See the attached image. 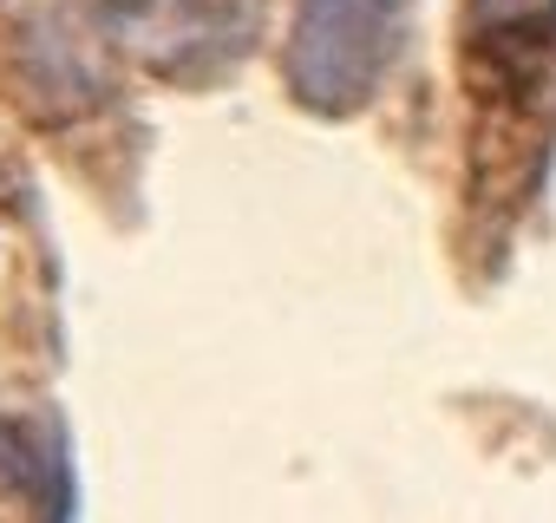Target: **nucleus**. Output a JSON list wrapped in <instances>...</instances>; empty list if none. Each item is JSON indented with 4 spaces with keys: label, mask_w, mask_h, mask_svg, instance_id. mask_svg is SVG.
I'll use <instances>...</instances> for the list:
<instances>
[{
    "label": "nucleus",
    "mask_w": 556,
    "mask_h": 523,
    "mask_svg": "<svg viewBox=\"0 0 556 523\" xmlns=\"http://www.w3.org/2000/svg\"><path fill=\"white\" fill-rule=\"evenodd\" d=\"M406 0H295L289 27V99L315 118H354L374 105L400 60Z\"/></svg>",
    "instance_id": "nucleus-1"
},
{
    "label": "nucleus",
    "mask_w": 556,
    "mask_h": 523,
    "mask_svg": "<svg viewBox=\"0 0 556 523\" xmlns=\"http://www.w3.org/2000/svg\"><path fill=\"white\" fill-rule=\"evenodd\" d=\"M471 53L484 66H543L556 53V0H465Z\"/></svg>",
    "instance_id": "nucleus-3"
},
{
    "label": "nucleus",
    "mask_w": 556,
    "mask_h": 523,
    "mask_svg": "<svg viewBox=\"0 0 556 523\" xmlns=\"http://www.w3.org/2000/svg\"><path fill=\"white\" fill-rule=\"evenodd\" d=\"M0 490L40 516L79 510V464L66 419L53 406H8L0 399Z\"/></svg>",
    "instance_id": "nucleus-2"
}]
</instances>
